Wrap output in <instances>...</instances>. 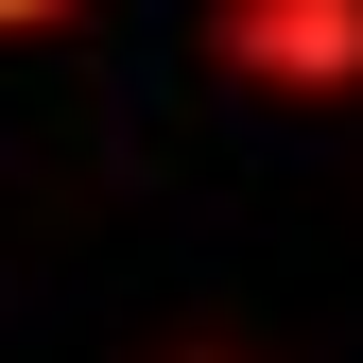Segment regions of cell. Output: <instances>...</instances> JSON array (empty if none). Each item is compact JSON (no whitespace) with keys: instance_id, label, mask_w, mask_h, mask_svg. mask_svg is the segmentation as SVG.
<instances>
[{"instance_id":"obj_1","label":"cell","mask_w":363,"mask_h":363,"mask_svg":"<svg viewBox=\"0 0 363 363\" xmlns=\"http://www.w3.org/2000/svg\"><path fill=\"white\" fill-rule=\"evenodd\" d=\"M208 69H242V86H363V0H208Z\"/></svg>"},{"instance_id":"obj_2","label":"cell","mask_w":363,"mask_h":363,"mask_svg":"<svg viewBox=\"0 0 363 363\" xmlns=\"http://www.w3.org/2000/svg\"><path fill=\"white\" fill-rule=\"evenodd\" d=\"M86 18V0H0V35H69Z\"/></svg>"},{"instance_id":"obj_3","label":"cell","mask_w":363,"mask_h":363,"mask_svg":"<svg viewBox=\"0 0 363 363\" xmlns=\"http://www.w3.org/2000/svg\"><path fill=\"white\" fill-rule=\"evenodd\" d=\"M191 363H225V346H191Z\"/></svg>"}]
</instances>
